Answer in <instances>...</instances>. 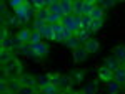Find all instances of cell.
<instances>
[{"mask_svg":"<svg viewBox=\"0 0 125 94\" xmlns=\"http://www.w3.org/2000/svg\"><path fill=\"white\" fill-rule=\"evenodd\" d=\"M102 27H104V18H95V20H92V23H90L88 28L92 30V31H98Z\"/></svg>","mask_w":125,"mask_h":94,"instance_id":"cell-21","label":"cell"},{"mask_svg":"<svg viewBox=\"0 0 125 94\" xmlns=\"http://www.w3.org/2000/svg\"><path fill=\"white\" fill-rule=\"evenodd\" d=\"M72 12H73V15H83V0H75Z\"/></svg>","mask_w":125,"mask_h":94,"instance_id":"cell-19","label":"cell"},{"mask_svg":"<svg viewBox=\"0 0 125 94\" xmlns=\"http://www.w3.org/2000/svg\"><path fill=\"white\" fill-rule=\"evenodd\" d=\"M0 91H2V93H10L9 83H5V79H3V78H2V81H0Z\"/></svg>","mask_w":125,"mask_h":94,"instance_id":"cell-33","label":"cell"},{"mask_svg":"<svg viewBox=\"0 0 125 94\" xmlns=\"http://www.w3.org/2000/svg\"><path fill=\"white\" fill-rule=\"evenodd\" d=\"M87 51L83 46H78L73 50V61L75 63H82V61H85V58H87Z\"/></svg>","mask_w":125,"mask_h":94,"instance_id":"cell-4","label":"cell"},{"mask_svg":"<svg viewBox=\"0 0 125 94\" xmlns=\"http://www.w3.org/2000/svg\"><path fill=\"white\" fill-rule=\"evenodd\" d=\"M32 3H33L35 8H43V7H47V5H45V0H32Z\"/></svg>","mask_w":125,"mask_h":94,"instance_id":"cell-34","label":"cell"},{"mask_svg":"<svg viewBox=\"0 0 125 94\" xmlns=\"http://www.w3.org/2000/svg\"><path fill=\"white\" fill-rule=\"evenodd\" d=\"M82 79H83V73H80V71L75 73V81L77 83H82Z\"/></svg>","mask_w":125,"mask_h":94,"instance_id":"cell-36","label":"cell"},{"mask_svg":"<svg viewBox=\"0 0 125 94\" xmlns=\"http://www.w3.org/2000/svg\"><path fill=\"white\" fill-rule=\"evenodd\" d=\"M48 12L50 13H58V15H62V17H65V12L62 8V5H60V2H55V3H52V5H48L47 7Z\"/></svg>","mask_w":125,"mask_h":94,"instance_id":"cell-16","label":"cell"},{"mask_svg":"<svg viewBox=\"0 0 125 94\" xmlns=\"http://www.w3.org/2000/svg\"><path fill=\"white\" fill-rule=\"evenodd\" d=\"M114 56H115L120 63H125V46L124 45H118V46L114 48Z\"/></svg>","mask_w":125,"mask_h":94,"instance_id":"cell-12","label":"cell"},{"mask_svg":"<svg viewBox=\"0 0 125 94\" xmlns=\"http://www.w3.org/2000/svg\"><path fill=\"white\" fill-rule=\"evenodd\" d=\"M88 51V53H97L98 50H100V43H98V40H94V38H88L85 41V46H83Z\"/></svg>","mask_w":125,"mask_h":94,"instance_id":"cell-5","label":"cell"},{"mask_svg":"<svg viewBox=\"0 0 125 94\" xmlns=\"http://www.w3.org/2000/svg\"><path fill=\"white\" fill-rule=\"evenodd\" d=\"M0 36H2V40H5V38H7V30H5V27L2 28V33H0Z\"/></svg>","mask_w":125,"mask_h":94,"instance_id":"cell-38","label":"cell"},{"mask_svg":"<svg viewBox=\"0 0 125 94\" xmlns=\"http://www.w3.org/2000/svg\"><path fill=\"white\" fill-rule=\"evenodd\" d=\"M20 81H22V84L25 86H33L35 87V83H37V78L32 74H22L20 76Z\"/></svg>","mask_w":125,"mask_h":94,"instance_id":"cell-15","label":"cell"},{"mask_svg":"<svg viewBox=\"0 0 125 94\" xmlns=\"http://www.w3.org/2000/svg\"><path fill=\"white\" fill-rule=\"evenodd\" d=\"M104 7L102 5H95L94 8H92V12H90V17H92V20L95 18H104Z\"/></svg>","mask_w":125,"mask_h":94,"instance_id":"cell-17","label":"cell"},{"mask_svg":"<svg viewBox=\"0 0 125 94\" xmlns=\"http://www.w3.org/2000/svg\"><path fill=\"white\" fill-rule=\"evenodd\" d=\"M27 0H10V7H19V5H22V3H25Z\"/></svg>","mask_w":125,"mask_h":94,"instance_id":"cell-35","label":"cell"},{"mask_svg":"<svg viewBox=\"0 0 125 94\" xmlns=\"http://www.w3.org/2000/svg\"><path fill=\"white\" fill-rule=\"evenodd\" d=\"M115 3V0H98V5H102L104 8H108Z\"/></svg>","mask_w":125,"mask_h":94,"instance_id":"cell-32","label":"cell"},{"mask_svg":"<svg viewBox=\"0 0 125 94\" xmlns=\"http://www.w3.org/2000/svg\"><path fill=\"white\" fill-rule=\"evenodd\" d=\"M104 65H105L107 68H110L112 71H115V69L118 68V66H122V65H120V61H118V59H117L115 56H114V58H112V56L105 58V63H104Z\"/></svg>","mask_w":125,"mask_h":94,"instance_id":"cell-14","label":"cell"},{"mask_svg":"<svg viewBox=\"0 0 125 94\" xmlns=\"http://www.w3.org/2000/svg\"><path fill=\"white\" fill-rule=\"evenodd\" d=\"M50 83H53L57 86H68L70 84V78L62 74H50Z\"/></svg>","mask_w":125,"mask_h":94,"instance_id":"cell-2","label":"cell"},{"mask_svg":"<svg viewBox=\"0 0 125 94\" xmlns=\"http://www.w3.org/2000/svg\"><path fill=\"white\" fill-rule=\"evenodd\" d=\"M50 15V12H48L47 7H43V8H35V18H42V20H47V17Z\"/></svg>","mask_w":125,"mask_h":94,"instance_id":"cell-20","label":"cell"},{"mask_svg":"<svg viewBox=\"0 0 125 94\" xmlns=\"http://www.w3.org/2000/svg\"><path fill=\"white\" fill-rule=\"evenodd\" d=\"M83 91L85 93H94V86H87V87H83Z\"/></svg>","mask_w":125,"mask_h":94,"instance_id":"cell-39","label":"cell"},{"mask_svg":"<svg viewBox=\"0 0 125 94\" xmlns=\"http://www.w3.org/2000/svg\"><path fill=\"white\" fill-rule=\"evenodd\" d=\"M47 23V20H42V18H33V30H39L42 28L43 25Z\"/></svg>","mask_w":125,"mask_h":94,"instance_id":"cell-31","label":"cell"},{"mask_svg":"<svg viewBox=\"0 0 125 94\" xmlns=\"http://www.w3.org/2000/svg\"><path fill=\"white\" fill-rule=\"evenodd\" d=\"M63 45H65V46H68V48H72V50H75V48L82 46V41H80V40L73 35V36H70V38H65Z\"/></svg>","mask_w":125,"mask_h":94,"instance_id":"cell-10","label":"cell"},{"mask_svg":"<svg viewBox=\"0 0 125 94\" xmlns=\"http://www.w3.org/2000/svg\"><path fill=\"white\" fill-rule=\"evenodd\" d=\"M0 13H2V15H7V7H5V2H2V3H0Z\"/></svg>","mask_w":125,"mask_h":94,"instance_id":"cell-37","label":"cell"},{"mask_svg":"<svg viewBox=\"0 0 125 94\" xmlns=\"http://www.w3.org/2000/svg\"><path fill=\"white\" fill-rule=\"evenodd\" d=\"M40 35L43 38H47V40H53V28H52V25L50 23H45L42 28H39Z\"/></svg>","mask_w":125,"mask_h":94,"instance_id":"cell-8","label":"cell"},{"mask_svg":"<svg viewBox=\"0 0 125 94\" xmlns=\"http://www.w3.org/2000/svg\"><path fill=\"white\" fill-rule=\"evenodd\" d=\"M55 2H60V0H45V5H52V3H55Z\"/></svg>","mask_w":125,"mask_h":94,"instance_id":"cell-40","label":"cell"},{"mask_svg":"<svg viewBox=\"0 0 125 94\" xmlns=\"http://www.w3.org/2000/svg\"><path fill=\"white\" fill-rule=\"evenodd\" d=\"M120 86H122V84H118L117 81H114V79H112V81H108L107 89H108L110 93H118V91H120Z\"/></svg>","mask_w":125,"mask_h":94,"instance_id":"cell-25","label":"cell"},{"mask_svg":"<svg viewBox=\"0 0 125 94\" xmlns=\"http://www.w3.org/2000/svg\"><path fill=\"white\" fill-rule=\"evenodd\" d=\"M114 81L118 84H125V66H118L114 71Z\"/></svg>","mask_w":125,"mask_h":94,"instance_id":"cell-6","label":"cell"},{"mask_svg":"<svg viewBox=\"0 0 125 94\" xmlns=\"http://www.w3.org/2000/svg\"><path fill=\"white\" fill-rule=\"evenodd\" d=\"M9 87H10V93H15V91H20V87H22V81L19 79H12L9 81Z\"/></svg>","mask_w":125,"mask_h":94,"instance_id":"cell-22","label":"cell"},{"mask_svg":"<svg viewBox=\"0 0 125 94\" xmlns=\"http://www.w3.org/2000/svg\"><path fill=\"white\" fill-rule=\"evenodd\" d=\"M90 35H92V30L90 28H82V30H78V31H75V36H77L82 43H85L87 40L90 38Z\"/></svg>","mask_w":125,"mask_h":94,"instance_id":"cell-11","label":"cell"},{"mask_svg":"<svg viewBox=\"0 0 125 94\" xmlns=\"http://www.w3.org/2000/svg\"><path fill=\"white\" fill-rule=\"evenodd\" d=\"M85 2H90V3H94V5H97V2H98V0H85Z\"/></svg>","mask_w":125,"mask_h":94,"instance_id":"cell-41","label":"cell"},{"mask_svg":"<svg viewBox=\"0 0 125 94\" xmlns=\"http://www.w3.org/2000/svg\"><path fill=\"white\" fill-rule=\"evenodd\" d=\"M73 2H75V0H73Z\"/></svg>","mask_w":125,"mask_h":94,"instance_id":"cell-43","label":"cell"},{"mask_svg":"<svg viewBox=\"0 0 125 94\" xmlns=\"http://www.w3.org/2000/svg\"><path fill=\"white\" fill-rule=\"evenodd\" d=\"M30 45H32V48H33V51H35L37 58L45 56V55L48 53V50H50V46H48L47 43H43V41H39V43H30Z\"/></svg>","mask_w":125,"mask_h":94,"instance_id":"cell-1","label":"cell"},{"mask_svg":"<svg viewBox=\"0 0 125 94\" xmlns=\"http://www.w3.org/2000/svg\"><path fill=\"white\" fill-rule=\"evenodd\" d=\"M98 78H100L102 81H107V83H108V81H112V79H114V71L104 65L100 69H98Z\"/></svg>","mask_w":125,"mask_h":94,"instance_id":"cell-3","label":"cell"},{"mask_svg":"<svg viewBox=\"0 0 125 94\" xmlns=\"http://www.w3.org/2000/svg\"><path fill=\"white\" fill-rule=\"evenodd\" d=\"M58 89H60V86L53 84V83H48V84H43L39 87L40 93H45V94H55V93H58Z\"/></svg>","mask_w":125,"mask_h":94,"instance_id":"cell-7","label":"cell"},{"mask_svg":"<svg viewBox=\"0 0 125 94\" xmlns=\"http://www.w3.org/2000/svg\"><path fill=\"white\" fill-rule=\"evenodd\" d=\"M60 5L65 12V15H73L72 12V7H73V0H60Z\"/></svg>","mask_w":125,"mask_h":94,"instance_id":"cell-18","label":"cell"},{"mask_svg":"<svg viewBox=\"0 0 125 94\" xmlns=\"http://www.w3.org/2000/svg\"><path fill=\"white\" fill-rule=\"evenodd\" d=\"M20 53L27 58H37V55H35V51H33V48H32L30 43H23V46L20 48Z\"/></svg>","mask_w":125,"mask_h":94,"instance_id":"cell-9","label":"cell"},{"mask_svg":"<svg viewBox=\"0 0 125 94\" xmlns=\"http://www.w3.org/2000/svg\"><path fill=\"white\" fill-rule=\"evenodd\" d=\"M62 15H58V13H50L47 17V23H60L62 22Z\"/></svg>","mask_w":125,"mask_h":94,"instance_id":"cell-24","label":"cell"},{"mask_svg":"<svg viewBox=\"0 0 125 94\" xmlns=\"http://www.w3.org/2000/svg\"><path fill=\"white\" fill-rule=\"evenodd\" d=\"M62 25L65 27V28H73V15H65L63 18H62Z\"/></svg>","mask_w":125,"mask_h":94,"instance_id":"cell-23","label":"cell"},{"mask_svg":"<svg viewBox=\"0 0 125 94\" xmlns=\"http://www.w3.org/2000/svg\"><path fill=\"white\" fill-rule=\"evenodd\" d=\"M37 83H39L40 86L48 84V83H50V74H40L39 78H37Z\"/></svg>","mask_w":125,"mask_h":94,"instance_id":"cell-29","label":"cell"},{"mask_svg":"<svg viewBox=\"0 0 125 94\" xmlns=\"http://www.w3.org/2000/svg\"><path fill=\"white\" fill-rule=\"evenodd\" d=\"M80 22H82V28H88L92 23V17L90 15H80Z\"/></svg>","mask_w":125,"mask_h":94,"instance_id":"cell-27","label":"cell"},{"mask_svg":"<svg viewBox=\"0 0 125 94\" xmlns=\"http://www.w3.org/2000/svg\"><path fill=\"white\" fill-rule=\"evenodd\" d=\"M42 35H40L39 30H32V36H30V43H39V41H42Z\"/></svg>","mask_w":125,"mask_h":94,"instance_id":"cell-26","label":"cell"},{"mask_svg":"<svg viewBox=\"0 0 125 94\" xmlns=\"http://www.w3.org/2000/svg\"><path fill=\"white\" fill-rule=\"evenodd\" d=\"M94 7H95L94 3H90V2H85V0H83V15H90V12H92Z\"/></svg>","mask_w":125,"mask_h":94,"instance_id":"cell-30","label":"cell"},{"mask_svg":"<svg viewBox=\"0 0 125 94\" xmlns=\"http://www.w3.org/2000/svg\"><path fill=\"white\" fill-rule=\"evenodd\" d=\"M2 2H5V0H2Z\"/></svg>","mask_w":125,"mask_h":94,"instance_id":"cell-42","label":"cell"},{"mask_svg":"<svg viewBox=\"0 0 125 94\" xmlns=\"http://www.w3.org/2000/svg\"><path fill=\"white\" fill-rule=\"evenodd\" d=\"M19 40L22 41V43H30V36H32V31H30L29 28H22L19 31Z\"/></svg>","mask_w":125,"mask_h":94,"instance_id":"cell-13","label":"cell"},{"mask_svg":"<svg viewBox=\"0 0 125 94\" xmlns=\"http://www.w3.org/2000/svg\"><path fill=\"white\" fill-rule=\"evenodd\" d=\"M0 55H2V56H0V61H2V65H5L7 61H10V59H12V58H10V53L7 51V50H5V48H2V53H0Z\"/></svg>","mask_w":125,"mask_h":94,"instance_id":"cell-28","label":"cell"}]
</instances>
